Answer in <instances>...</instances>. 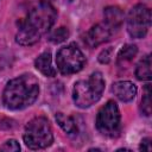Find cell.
Here are the masks:
<instances>
[{
	"instance_id": "obj_21",
	"label": "cell",
	"mask_w": 152,
	"mask_h": 152,
	"mask_svg": "<svg viewBox=\"0 0 152 152\" xmlns=\"http://www.w3.org/2000/svg\"><path fill=\"white\" fill-rule=\"evenodd\" d=\"M69 1H72V0H69Z\"/></svg>"
},
{
	"instance_id": "obj_16",
	"label": "cell",
	"mask_w": 152,
	"mask_h": 152,
	"mask_svg": "<svg viewBox=\"0 0 152 152\" xmlns=\"http://www.w3.org/2000/svg\"><path fill=\"white\" fill-rule=\"evenodd\" d=\"M69 37V30L64 26H61L58 28H56L53 32H51V34L49 36V40L53 44H59L64 40H66Z\"/></svg>"
},
{
	"instance_id": "obj_5",
	"label": "cell",
	"mask_w": 152,
	"mask_h": 152,
	"mask_svg": "<svg viewBox=\"0 0 152 152\" xmlns=\"http://www.w3.org/2000/svg\"><path fill=\"white\" fill-rule=\"evenodd\" d=\"M95 124L97 131L102 135L108 138H115L119 135L121 128V114L115 101L109 100L99 109Z\"/></svg>"
},
{
	"instance_id": "obj_2",
	"label": "cell",
	"mask_w": 152,
	"mask_h": 152,
	"mask_svg": "<svg viewBox=\"0 0 152 152\" xmlns=\"http://www.w3.org/2000/svg\"><path fill=\"white\" fill-rule=\"evenodd\" d=\"M38 95V80L34 75L26 72L7 82L2 91V103L7 109L20 110L33 104Z\"/></svg>"
},
{
	"instance_id": "obj_4",
	"label": "cell",
	"mask_w": 152,
	"mask_h": 152,
	"mask_svg": "<svg viewBox=\"0 0 152 152\" xmlns=\"http://www.w3.org/2000/svg\"><path fill=\"white\" fill-rule=\"evenodd\" d=\"M23 140L31 150H43L53 142V133L50 121L45 116H36L30 120L24 129Z\"/></svg>"
},
{
	"instance_id": "obj_18",
	"label": "cell",
	"mask_w": 152,
	"mask_h": 152,
	"mask_svg": "<svg viewBox=\"0 0 152 152\" xmlns=\"http://www.w3.org/2000/svg\"><path fill=\"white\" fill-rule=\"evenodd\" d=\"M112 53H113V48H107V49L102 50L97 57L99 62L101 64H108L112 59Z\"/></svg>"
},
{
	"instance_id": "obj_11",
	"label": "cell",
	"mask_w": 152,
	"mask_h": 152,
	"mask_svg": "<svg viewBox=\"0 0 152 152\" xmlns=\"http://www.w3.org/2000/svg\"><path fill=\"white\" fill-rule=\"evenodd\" d=\"M34 66L36 69L43 74L46 77H53L56 76L57 70L52 65V56L50 51H44L42 52L36 59H34Z\"/></svg>"
},
{
	"instance_id": "obj_20",
	"label": "cell",
	"mask_w": 152,
	"mask_h": 152,
	"mask_svg": "<svg viewBox=\"0 0 152 152\" xmlns=\"http://www.w3.org/2000/svg\"><path fill=\"white\" fill-rule=\"evenodd\" d=\"M50 1H52V0H40V2H49V4H50Z\"/></svg>"
},
{
	"instance_id": "obj_9",
	"label": "cell",
	"mask_w": 152,
	"mask_h": 152,
	"mask_svg": "<svg viewBox=\"0 0 152 152\" xmlns=\"http://www.w3.org/2000/svg\"><path fill=\"white\" fill-rule=\"evenodd\" d=\"M112 93L121 102H131L137 95V86L131 81H116L112 84Z\"/></svg>"
},
{
	"instance_id": "obj_14",
	"label": "cell",
	"mask_w": 152,
	"mask_h": 152,
	"mask_svg": "<svg viewBox=\"0 0 152 152\" xmlns=\"http://www.w3.org/2000/svg\"><path fill=\"white\" fill-rule=\"evenodd\" d=\"M138 53V48L135 44H125L116 55V63L118 65H124L131 62Z\"/></svg>"
},
{
	"instance_id": "obj_17",
	"label": "cell",
	"mask_w": 152,
	"mask_h": 152,
	"mask_svg": "<svg viewBox=\"0 0 152 152\" xmlns=\"http://www.w3.org/2000/svg\"><path fill=\"white\" fill-rule=\"evenodd\" d=\"M0 151H6V152H18L20 151V145L15 139H8L6 140L1 146Z\"/></svg>"
},
{
	"instance_id": "obj_1",
	"label": "cell",
	"mask_w": 152,
	"mask_h": 152,
	"mask_svg": "<svg viewBox=\"0 0 152 152\" xmlns=\"http://www.w3.org/2000/svg\"><path fill=\"white\" fill-rule=\"evenodd\" d=\"M57 19L56 8L49 2H40L32 7L26 18L20 23L15 42L23 46H31L48 33Z\"/></svg>"
},
{
	"instance_id": "obj_6",
	"label": "cell",
	"mask_w": 152,
	"mask_h": 152,
	"mask_svg": "<svg viewBox=\"0 0 152 152\" xmlns=\"http://www.w3.org/2000/svg\"><path fill=\"white\" fill-rule=\"evenodd\" d=\"M86 64V57L81 49L70 43L62 46L56 55V65L62 75H71L81 71Z\"/></svg>"
},
{
	"instance_id": "obj_13",
	"label": "cell",
	"mask_w": 152,
	"mask_h": 152,
	"mask_svg": "<svg viewBox=\"0 0 152 152\" xmlns=\"http://www.w3.org/2000/svg\"><path fill=\"white\" fill-rule=\"evenodd\" d=\"M55 119L58 124V126L69 135H74V134H77V126H76V122L75 120L72 119V116L70 115H66L62 112H58L56 113L55 115Z\"/></svg>"
},
{
	"instance_id": "obj_12",
	"label": "cell",
	"mask_w": 152,
	"mask_h": 152,
	"mask_svg": "<svg viewBox=\"0 0 152 152\" xmlns=\"http://www.w3.org/2000/svg\"><path fill=\"white\" fill-rule=\"evenodd\" d=\"M134 74L139 81H150L151 80L152 71H151V56L150 55L144 56L139 61V63L137 64Z\"/></svg>"
},
{
	"instance_id": "obj_3",
	"label": "cell",
	"mask_w": 152,
	"mask_h": 152,
	"mask_svg": "<svg viewBox=\"0 0 152 152\" xmlns=\"http://www.w3.org/2000/svg\"><path fill=\"white\" fill-rule=\"evenodd\" d=\"M104 86L106 81L100 71H94L88 80L77 81L72 88L74 103L82 109L91 107L101 99Z\"/></svg>"
},
{
	"instance_id": "obj_15",
	"label": "cell",
	"mask_w": 152,
	"mask_h": 152,
	"mask_svg": "<svg viewBox=\"0 0 152 152\" xmlns=\"http://www.w3.org/2000/svg\"><path fill=\"white\" fill-rule=\"evenodd\" d=\"M140 110L145 116L151 115V84L147 83L144 88V94L140 103Z\"/></svg>"
},
{
	"instance_id": "obj_19",
	"label": "cell",
	"mask_w": 152,
	"mask_h": 152,
	"mask_svg": "<svg viewBox=\"0 0 152 152\" xmlns=\"http://www.w3.org/2000/svg\"><path fill=\"white\" fill-rule=\"evenodd\" d=\"M151 138H144L141 141H140V145H139V150L140 151H144V152H151L152 150V145H151Z\"/></svg>"
},
{
	"instance_id": "obj_10",
	"label": "cell",
	"mask_w": 152,
	"mask_h": 152,
	"mask_svg": "<svg viewBox=\"0 0 152 152\" xmlns=\"http://www.w3.org/2000/svg\"><path fill=\"white\" fill-rule=\"evenodd\" d=\"M103 17H104V24L113 31H116L121 27L124 19H125V13L119 6H107L103 10Z\"/></svg>"
},
{
	"instance_id": "obj_7",
	"label": "cell",
	"mask_w": 152,
	"mask_h": 152,
	"mask_svg": "<svg viewBox=\"0 0 152 152\" xmlns=\"http://www.w3.org/2000/svg\"><path fill=\"white\" fill-rule=\"evenodd\" d=\"M151 10L144 4L133 6L126 18L127 32L132 38L140 39L146 37L151 27Z\"/></svg>"
},
{
	"instance_id": "obj_8",
	"label": "cell",
	"mask_w": 152,
	"mask_h": 152,
	"mask_svg": "<svg viewBox=\"0 0 152 152\" xmlns=\"http://www.w3.org/2000/svg\"><path fill=\"white\" fill-rule=\"evenodd\" d=\"M113 34V31L104 24L99 23L93 25L84 36V43L88 48H96L110 39Z\"/></svg>"
}]
</instances>
